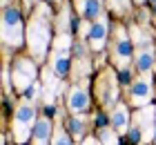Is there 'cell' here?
Returning a JSON list of instances; mask_svg holds the SVG:
<instances>
[{
	"instance_id": "cell-26",
	"label": "cell",
	"mask_w": 156,
	"mask_h": 145,
	"mask_svg": "<svg viewBox=\"0 0 156 145\" xmlns=\"http://www.w3.org/2000/svg\"><path fill=\"white\" fill-rule=\"evenodd\" d=\"M150 2H152V7H154V9H156V0H150Z\"/></svg>"
},
{
	"instance_id": "cell-17",
	"label": "cell",
	"mask_w": 156,
	"mask_h": 145,
	"mask_svg": "<svg viewBox=\"0 0 156 145\" xmlns=\"http://www.w3.org/2000/svg\"><path fill=\"white\" fill-rule=\"evenodd\" d=\"M98 136H101L103 145H118V132L114 127H98Z\"/></svg>"
},
{
	"instance_id": "cell-16",
	"label": "cell",
	"mask_w": 156,
	"mask_h": 145,
	"mask_svg": "<svg viewBox=\"0 0 156 145\" xmlns=\"http://www.w3.org/2000/svg\"><path fill=\"white\" fill-rule=\"evenodd\" d=\"M152 67H154V49H140L136 56V69L140 74H150Z\"/></svg>"
},
{
	"instance_id": "cell-20",
	"label": "cell",
	"mask_w": 156,
	"mask_h": 145,
	"mask_svg": "<svg viewBox=\"0 0 156 145\" xmlns=\"http://www.w3.org/2000/svg\"><path fill=\"white\" fill-rule=\"evenodd\" d=\"M69 132H65L62 127H56V132H54V141H51V145H74L72 143V139H69Z\"/></svg>"
},
{
	"instance_id": "cell-12",
	"label": "cell",
	"mask_w": 156,
	"mask_h": 145,
	"mask_svg": "<svg viewBox=\"0 0 156 145\" xmlns=\"http://www.w3.org/2000/svg\"><path fill=\"white\" fill-rule=\"evenodd\" d=\"M49 136H51V118L45 114L34 125V132H31L34 145H49Z\"/></svg>"
},
{
	"instance_id": "cell-3",
	"label": "cell",
	"mask_w": 156,
	"mask_h": 145,
	"mask_svg": "<svg viewBox=\"0 0 156 145\" xmlns=\"http://www.w3.org/2000/svg\"><path fill=\"white\" fill-rule=\"evenodd\" d=\"M23 16L16 5L5 2L2 7V40L11 47L23 45Z\"/></svg>"
},
{
	"instance_id": "cell-1",
	"label": "cell",
	"mask_w": 156,
	"mask_h": 145,
	"mask_svg": "<svg viewBox=\"0 0 156 145\" xmlns=\"http://www.w3.org/2000/svg\"><path fill=\"white\" fill-rule=\"evenodd\" d=\"M27 42H29V52L36 60H42L47 56V47L51 42V27H49L47 5H40L34 11L29 29H27Z\"/></svg>"
},
{
	"instance_id": "cell-9",
	"label": "cell",
	"mask_w": 156,
	"mask_h": 145,
	"mask_svg": "<svg viewBox=\"0 0 156 145\" xmlns=\"http://www.w3.org/2000/svg\"><path fill=\"white\" fill-rule=\"evenodd\" d=\"M67 110L72 114H83L89 110V92L80 85H74L67 89Z\"/></svg>"
},
{
	"instance_id": "cell-15",
	"label": "cell",
	"mask_w": 156,
	"mask_h": 145,
	"mask_svg": "<svg viewBox=\"0 0 156 145\" xmlns=\"http://www.w3.org/2000/svg\"><path fill=\"white\" fill-rule=\"evenodd\" d=\"M78 11H80L83 20H94L101 16V0H80Z\"/></svg>"
},
{
	"instance_id": "cell-11",
	"label": "cell",
	"mask_w": 156,
	"mask_h": 145,
	"mask_svg": "<svg viewBox=\"0 0 156 145\" xmlns=\"http://www.w3.org/2000/svg\"><path fill=\"white\" fill-rule=\"evenodd\" d=\"M109 125L116 129L118 134H125L127 129H129V110H127V105H116L114 110L109 114Z\"/></svg>"
},
{
	"instance_id": "cell-21",
	"label": "cell",
	"mask_w": 156,
	"mask_h": 145,
	"mask_svg": "<svg viewBox=\"0 0 156 145\" xmlns=\"http://www.w3.org/2000/svg\"><path fill=\"white\" fill-rule=\"evenodd\" d=\"M109 7L116 13H125L127 9H129V0H109Z\"/></svg>"
},
{
	"instance_id": "cell-18",
	"label": "cell",
	"mask_w": 156,
	"mask_h": 145,
	"mask_svg": "<svg viewBox=\"0 0 156 145\" xmlns=\"http://www.w3.org/2000/svg\"><path fill=\"white\" fill-rule=\"evenodd\" d=\"M132 36H134V42H136L138 47H147L150 45V31H147V29H140L136 25V27H132Z\"/></svg>"
},
{
	"instance_id": "cell-2",
	"label": "cell",
	"mask_w": 156,
	"mask_h": 145,
	"mask_svg": "<svg viewBox=\"0 0 156 145\" xmlns=\"http://www.w3.org/2000/svg\"><path fill=\"white\" fill-rule=\"evenodd\" d=\"M129 141L134 145H147L150 141H154L156 134V107H140V110L134 114V121L129 129Z\"/></svg>"
},
{
	"instance_id": "cell-4",
	"label": "cell",
	"mask_w": 156,
	"mask_h": 145,
	"mask_svg": "<svg viewBox=\"0 0 156 145\" xmlns=\"http://www.w3.org/2000/svg\"><path fill=\"white\" fill-rule=\"evenodd\" d=\"M36 107H34L29 100L23 105H18L16 116H13V136H16L18 143H25L29 139V134L34 132V125H36Z\"/></svg>"
},
{
	"instance_id": "cell-22",
	"label": "cell",
	"mask_w": 156,
	"mask_h": 145,
	"mask_svg": "<svg viewBox=\"0 0 156 145\" xmlns=\"http://www.w3.org/2000/svg\"><path fill=\"white\" fill-rule=\"evenodd\" d=\"M38 96H40V85H38V83H34L29 89L25 92V98H27V100H36Z\"/></svg>"
},
{
	"instance_id": "cell-7",
	"label": "cell",
	"mask_w": 156,
	"mask_h": 145,
	"mask_svg": "<svg viewBox=\"0 0 156 145\" xmlns=\"http://www.w3.org/2000/svg\"><path fill=\"white\" fill-rule=\"evenodd\" d=\"M129 58H132V38L127 36L125 29H118L116 40H114V60L120 69H125Z\"/></svg>"
},
{
	"instance_id": "cell-27",
	"label": "cell",
	"mask_w": 156,
	"mask_h": 145,
	"mask_svg": "<svg viewBox=\"0 0 156 145\" xmlns=\"http://www.w3.org/2000/svg\"><path fill=\"white\" fill-rule=\"evenodd\" d=\"M47 2H58V0H47Z\"/></svg>"
},
{
	"instance_id": "cell-6",
	"label": "cell",
	"mask_w": 156,
	"mask_h": 145,
	"mask_svg": "<svg viewBox=\"0 0 156 145\" xmlns=\"http://www.w3.org/2000/svg\"><path fill=\"white\" fill-rule=\"evenodd\" d=\"M96 89H98V98H101L103 105H112L118 98V83H116V78L109 69L103 71V76L98 78Z\"/></svg>"
},
{
	"instance_id": "cell-24",
	"label": "cell",
	"mask_w": 156,
	"mask_h": 145,
	"mask_svg": "<svg viewBox=\"0 0 156 145\" xmlns=\"http://www.w3.org/2000/svg\"><path fill=\"white\" fill-rule=\"evenodd\" d=\"M36 2H38V0H25V5H27V7H34Z\"/></svg>"
},
{
	"instance_id": "cell-23",
	"label": "cell",
	"mask_w": 156,
	"mask_h": 145,
	"mask_svg": "<svg viewBox=\"0 0 156 145\" xmlns=\"http://www.w3.org/2000/svg\"><path fill=\"white\" fill-rule=\"evenodd\" d=\"M118 83H123V85L129 83V71H127V69H120V74H118Z\"/></svg>"
},
{
	"instance_id": "cell-5",
	"label": "cell",
	"mask_w": 156,
	"mask_h": 145,
	"mask_svg": "<svg viewBox=\"0 0 156 145\" xmlns=\"http://www.w3.org/2000/svg\"><path fill=\"white\" fill-rule=\"evenodd\" d=\"M11 78H13V87L18 92H27L38 78V69L34 65V60H29V58H16L13 60Z\"/></svg>"
},
{
	"instance_id": "cell-29",
	"label": "cell",
	"mask_w": 156,
	"mask_h": 145,
	"mask_svg": "<svg viewBox=\"0 0 156 145\" xmlns=\"http://www.w3.org/2000/svg\"><path fill=\"white\" fill-rule=\"evenodd\" d=\"M154 141H156V134H154Z\"/></svg>"
},
{
	"instance_id": "cell-19",
	"label": "cell",
	"mask_w": 156,
	"mask_h": 145,
	"mask_svg": "<svg viewBox=\"0 0 156 145\" xmlns=\"http://www.w3.org/2000/svg\"><path fill=\"white\" fill-rule=\"evenodd\" d=\"M54 49L56 52H69L72 49V34H60L54 40Z\"/></svg>"
},
{
	"instance_id": "cell-28",
	"label": "cell",
	"mask_w": 156,
	"mask_h": 145,
	"mask_svg": "<svg viewBox=\"0 0 156 145\" xmlns=\"http://www.w3.org/2000/svg\"><path fill=\"white\" fill-rule=\"evenodd\" d=\"M136 2H145V0H136Z\"/></svg>"
},
{
	"instance_id": "cell-14",
	"label": "cell",
	"mask_w": 156,
	"mask_h": 145,
	"mask_svg": "<svg viewBox=\"0 0 156 145\" xmlns=\"http://www.w3.org/2000/svg\"><path fill=\"white\" fill-rule=\"evenodd\" d=\"M85 129H87V118L83 114H72L67 118V132L74 136V139H83Z\"/></svg>"
},
{
	"instance_id": "cell-8",
	"label": "cell",
	"mask_w": 156,
	"mask_h": 145,
	"mask_svg": "<svg viewBox=\"0 0 156 145\" xmlns=\"http://www.w3.org/2000/svg\"><path fill=\"white\" fill-rule=\"evenodd\" d=\"M150 100H152V76L143 74L132 85V103L138 107H145Z\"/></svg>"
},
{
	"instance_id": "cell-10",
	"label": "cell",
	"mask_w": 156,
	"mask_h": 145,
	"mask_svg": "<svg viewBox=\"0 0 156 145\" xmlns=\"http://www.w3.org/2000/svg\"><path fill=\"white\" fill-rule=\"evenodd\" d=\"M107 34H109V20L107 16H101L98 20H94L91 23V29H89V45L91 49H103L105 47V42H107Z\"/></svg>"
},
{
	"instance_id": "cell-13",
	"label": "cell",
	"mask_w": 156,
	"mask_h": 145,
	"mask_svg": "<svg viewBox=\"0 0 156 145\" xmlns=\"http://www.w3.org/2000/svg\"><path fill=\"white\" fill-rule=\"evenodd\" d=\"M49 67L54 69V74L58 78L69 76V69H72V54H69V52H56V49H54L51 65H49Z\"/></svg>"
},
{
	"instance_id": "cell-25",
	"label": "cell",
	"mask_w": 156,
	"mask_h": 145,
	"mask_svg": "<svg viewBox=\"0 0 156 145\" xmlns=\"http://www.w3.org/2000/svg\"><path fill=\"white\" fill-rule=\"evenodd\" d=\"M83 145H96V141H94V139H87V141H85Z\"/></svg>"
}]
</instances>
